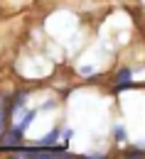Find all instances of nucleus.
I'll return each mask as SVG.
<instances>
[{
  "instance_id": "nucleus-5",
  "label": "nucleus",
  "mask_w": 145,
  "mask_h": 159,
  "mask_svg": "<svg viewBox=\"0 0 145 159\" xmlns=\"http://www.w3.org/2000/svg\"><path fill=\"white\" fill-rule=\"evenodd\" d=\"M35 118H37V110H27V115L20 120V127H22V130H27V127L32 125V120H35Z\"/></svg>"
},
{
  "instance_id": "nucleus-6",
  "label": "nucleus",
  "mask_w": 145,
  "mask_h": 159,
  "mask_svg": "<svg viewBox=\"0 0 145 159\" xmlns=\"http://www.w3.org/2000/svg\"><path fill=\"white\" fill-rule=\"evenodd\" d=\"M116 139H118V142H123V139H125V130H123V125H116Z\"/></svg>"
},
{
  "instance_id": "nucleus-1",
  "label": "nucleus",
  "mask_w": 145,
  "mask_h": 159,
  "mask_svg": "<svg viewBox=\"0 0 145 159\" xmlns=\"http://www.w3.org/2000/svg\"><path fill=\"white\" fill-rule=\"evenodd\" d=\"M12 154L15 157H25V159H66L69 157V152H66V147H47V144H37V147H15L12 149Z\"/></svg>"
},
{
  "instance_id": "nucleus-8",
  "label": "nucleus",
  "mask_w": 145,
  "mask_h": 159,
  "mask_svg": "<svg viewBox=\"0 0 145 159\" xmlns=\"http://www.w3.org/2000/svg\"><path fill=\"white\" fill-rule=\"evenodd\" d=\"M91 74H94V69H91V66H84V69H81V76H91Z\"/></svg>"
},
{
  "instance_id": "nucleus-3",
  "label": "nucleus",
  "mask_w": 145,
  "mask_h": 159,
  "mask_svg": "<svg viewBox=\"0 0 145 159\" xmlns=\"http://www.w3.org/2000/svg\"><path fill=\"white\" fill-rule=\"evenodd\" d=\"M130 81H133V71H130L128 66H123V69L116 71V83H130Z\"/></svg>"
},
{
  "instance_id": "nucleus-2",
  "label": "nucleus",
  "mask_w": 145,
  "mask_h": 159,
  "mask_svg": "<svg viewBox=\"0 0 145 159\" xmlns=\"http://www.w3.org/2000/svg\"><path fill=\"white\" fill-rule=\"evenodd\" d=\"M22 137H25V130H22L20 125H15V127H10L5 132V137L0 139V147L2 149H15V147L22 144Z\"/></svg>"
},
{
  "instance_id": "nucleus-7",
  "label": "nucleus",
  "mask_w": 145,
  "mask_h": 159,
  "mask_svg": "<svg viewBox=\"0 0 145 159\" xmlns=\"http://www.w3.org/2000/svg\"><path fill=\"white\" fill-rule=\"evenodd\" d=\"M125 154H128V157H145V152H143V149H128Z\"/></svg>"
},
{
  "instance_id": "nucleus-4",
  "label": "nucleus",
  "mask_w": 145,
  "mask_h": 159,
  "mask_svg": "<svg viewBox=\"0 0 145 159\" xmlns=\"http://www.w3.org/2000/svg\"><path fill=\"white\" fill-rule=\"evenodd\" d=\"M57 139H59V130H52L49 135H44L40 139V144H47V147H52V144H57Z\"/></svg>"
}]
</instances>
